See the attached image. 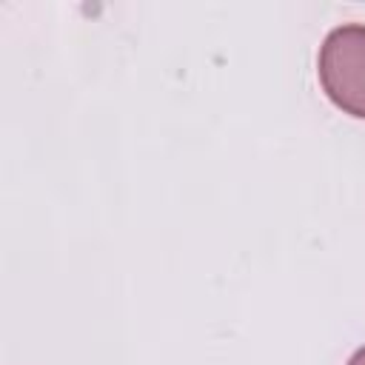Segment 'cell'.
Here are the masks:
<instances>
[{
  "label": "cell",
  "mask_w": 365,
  "mask_h": 365,
  "mask_svg": "<svg viewBox=\"0 0 365 365\" xmlns=\"http://www.w3.org/2000/svg\"><path fill=\"white\" fill-rule=\"evenodd\" d=\"M328 100L345 114L365 120V26L342 23L328 31L317 60Z\"/></svg>",
  "instance_id": "6da1fadb"
},
{
  "label": "cell",
  "mask_w": 365,
  "mask_h": 365,
  "mask_svg": "<svg viewBox=\"0 0 365 365\" xmlns=\"http://www.w3.org/2000/svg\"><path fill=\"white\" fill-rule=\"evenodd\" d=\"M348 365H365V345H362V348H356V351H354V356H351V359H348Z\"/></svg>",
  "instance_id": "7a4b0ae2"
}]
</instances>
